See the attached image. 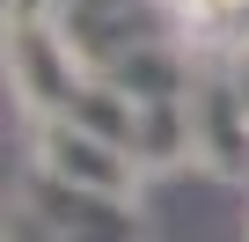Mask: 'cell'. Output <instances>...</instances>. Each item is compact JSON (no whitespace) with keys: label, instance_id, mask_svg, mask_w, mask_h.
Returning <instances> with one entry per match:
<instances>
[{"label":"cell","instance_id":"6da1fadb","mask_svg":"<svg viewBox=\"0 0 249 242\" xmlns=\"http://www.w3.org/2000/svg\"><path fill=\"white\" fill-rule=\"evenodd\" d=\"M44 162H52V176L88 184V191H117L124 184V154L110 140L81 132V125H44Z\"/></svg>","mask_w":249,"mask_h":242},{"label":"cell","instance_id":"7a4b0ae2","mask_svg":"<svg viewBox=\"0 0 249 242\" xmlns=\"http://www.w3.org/2000/svg\"><path fill=\"white\" fill-rule=\"evenodd\" d=\"M183 15H198V22H234V15H249V0H183Z\"/></svg>","mask_w":249,"mask_h":242}]
</instances>
